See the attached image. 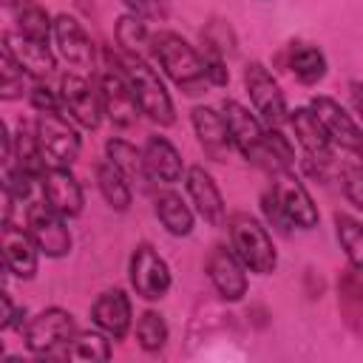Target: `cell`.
<instances>
[{
    "mask_svg": "<svg viewBox=\"0 0 363 363\" xmlns=\"http://www.w3.org/2000/svg\"><path fill=\"white\" fill-rule=\"evenodd\" d=\"M130 91H133V99L139 105V113H145L150 122L156 125H173L176 119V111H173V99L164 88V82L159 79L156 68L145 60V57H136V54H113Z\"/></svg>",
    "mask_w": 363,
    "mask_h": 363,
    "instance_id": "6da1fadb",
    "label": "cell"
},
{
    "mask_svg": "<svg viewBox=\"0 0 363 363\" xmlns=\"http://www.w3.org/2000/svg\"><path fill=\"white\" fill-rule=\"evenodd\" d=\"M150 54L184 94H199V88L207 85L201 74V54L182 34L176 31L150 34Z\"/></svg>",
    "mask_w": 363,
    "mask_h": 363,
    "instance_id": "7a4b0ae2",
    "label": "cell"
},
{
    "mask_svg": "<svg viewBox=\"0 0 363 363\" xmlns=\"http://www.w3.org/2000/svg\"><path fill=\"white\" fill-rule=\"evenodd\" d=\"M221 116H224V125H227V136H230V145L233 150H238L247 162H252L255 167L261 170H269L275 173V162L267 150V136H264V122L250 113L241 102L235 99H224L221 102Z\"/></svg>",
    "mask_w": 363,
    "mask_h": 363,
    "instance_id": "3957f363",
    "label": "cell"
},
{
    "mask_svg": "<svg viewBox=\"0 0 363 363\" xmlns=\"http://www.w3.org/2000/svg\"><path fill=\"white\" fill-rule=\"evenodd\" d=\"M230 250L238 255V261L258 272V275H269L278 267V252L272 244V235L267 233V227L247 216V213H235L230 218Z\"/></svg>",
    "mask_w": 363,
    "mask_h": 363,
    "instance_id": "277c9868",
    "label": "cell"
},
{
    "mask_svg": "<svg viewBox=\"0 0 363 363\" xmlns=\"http://www.w3.org/2000/svg\"><path fill=\"white\" fill-rule=\"evenodd\" d=\"M20 332H23L28 352H34L40 357H62V349L74 337L77 323L68 309L48 306L43 312H37L34 318H28Z\"/></svg>",
    "mask_w": 363,
    "mask_h": 363,
    "instance_id": "5b68a950",
    "label": "cell"
},
{
    "mask_svg": "<svg viewBox=\"0 0 363 363\" xmlns=\"http://www.w3.org/2000/svg\"><path fill=\"white\" fill-rule=\"evenodd\" d=\"M34 133L40 142V150L48 164L71 167L82 150V139L77 125L62 111H40L34 122Z\"/></svg>",
    "mask_w": 363,
    "mask_h": 363,
    "instance_id": "8992f818",
    "label": "cell"
},
{
    "mask_svg": "<svg viewBox=\"0 0 363 363\" xmlns=\"http://www.w3.org/2000/svg\"><path fill=\"white\" fill-rule=\"evenodd\" d=\"M96 94H99V105L102 113H108V119L116 128H130L139 116V105L133 99V91L116 62V57L111 51H105V65L99 68V82H96Z\"/></svg>",
    "mask_w": 363,
    "mask_h": 363,
    "instance_id": "52a82bcc",
    "label": "cell"
},
{
    "mask_svg": "<svg viewBox=\"0 0 363 363\" xmlns=\"http://www.w3.org/2000/svg\"><path fill=\"white\" fill-rule=\"evenodd\" d=\"M286 122L303 150V164L312 176L318 179H326V167L332 164L335 159V145L329 139V133L323 130V125L318 122V116L309 111V105L303 108H295L286 113Z\"/></svg>",
    "mask_w": 363,
    "mask_h": 363,
    "instance_id": "ba28073f",
    "label": "cell"
},
{
    "mask_svg": "<svg viewBox=\"0 0 363 363\" xmlns=\"http://www.w3.org/2000/svg\"><path fill=\"white\" fill-rule=\"evenodd\" d=\"M244 88L250 94V102H252L258 119L267 128H281L286 122L289 108H286L284 91L264 62H250L244 68Z\"/></svg>",
    "mask_w": 363,
    "mask_h": 363,
    "instance_id": "9c48e42d",
    "label": "cell"
},
{
    "mask_svg": "<svg viewBox=\"0 0 363 363\" xmlns=\"http://www.w3.org/2000/svg\"><path fill=\"white\" fill-rule=\"evenodd\" d=\"M60 111L79 128L85 130H96L102 122V105H99V94L96 88L82 77V74H62L60 77Z\"/></svg>",
    "mask_w": 363,
    "mask_h": 363,
    "instance_id": "30bf717a",
    "label": "cell"
},
{
    "mask_svg": "<svg viewBox=\"0 0 363 363\" xmlns=\"http://www.w3.org/2000/svg\"><path fill=\"white\" fill-rule=\"evenodd\" d=\"M26 230L34 238L37 250L48 258H62L71 252V230L60 213H54L43 199L26 204Z\"/></svg>",
    "mask_w": 363,
    "mask_h": 363,
    "instance_id": "8fae6325",
    "label": "cell"
},
{
    "mask_svg": "<svg viewBox=\"0 0 363 363\" xmlns=\"http://www.w3.org/2000/svg\"><path fill=\"white\" fill-rule=\"evenodd\" d=\"M128 275H130V286L139 298L145 301H159L167 295L173 278H170V267L167 261L150 247V244H136V250L130 252V264H128Z\"/></svg>",
    "mask_w": 363,
    "mask_h": 363,
    "instance_id": "7c38bea8",
    "label": "cell"
},
{
    "mask_svg": "<svg viewBox=\"0 0 363 363\" xmlns=\"http://www.w3.org/2000/svg\"><path fill=\"white\" fill-rule=\"evenodd\" d=\"M272 196H275L278 210L284 213V218H286L289 227H298V230H312V227H318V207H315L309 190L301 184V179H298L292 170L275 173Z\"/></svg>",
    "mask_w": 363,
    "mask_h": 363,
    "instance_id": "4fadbf2b",
    "label": "cell"
},
{
    "mask_svg": "<svg viewBox=\"0 0 363 363\" xmlns=\"http://www.w3.org/2000/svg\"><path fill=\"white\" fill-rule=\"evenodd\" d=\"M51 37L54 45L60 51V57L77 68V71H91L96 65V48L91 34L85 31V26L74 17V14H57L54 26H51Z\"/></svg>",
    "mask_w": 363,
    "mask_h": 363,
    "instance_id": "5bb4252c",
    "label": "cell"
},
{
    "mask_svg": "<svg viewBox=\"0 0 363 363\" xmlns=\"http://www.w3.org/2000/svg\"><path fill=\"white\" fill-rule=\"evenodd\" d=\"M40 187H43V201L60 213L62 218H77L85 207V196L82 187L77 182V176L62 167V164H45L43 176H40Z\"/></svg>",
    "mask_w": 363,
    "mask_h": 363,
    "instance_id": "9a60e30c",
    "label": "cell"
},
{
    "mask_svg": "<svg viewBox=\"0 0 363 363\" xmlns=\"http://www.w3.org/2000/svg\"><path fill=\"white\" fill-rule=\"evenodd\" d=\"M3 51L23 68V74L28 77V79H48L51 74H54V68H57V57H54V51H51V45L48 43H43V40H34V37H26V34H20L17 28H11V31H6L3 34Z\"/></svg>",
    "mask_w": 363,
    "mask_h": 363,
    "instance_id": "2e32d148",
    "label": "cell"
},
{
    "mask_svg": "<svg viewBox=\"0 0 363 363\" xmlns=\"http://www.w3.org/2000/svg\"><path fill=\"white\" fill-rule=\"evenodd\" d=\"M309 111L318 116V122H320L323 130L329 133L332 145L349 150L352 156L360 153V128H357L354 116H352L340 102H335L332 96H312Z\"/></svg>",
    "mask_w": 363,
    "mask_h": 363,
    "instance_id": "e0dca14e",
    "label": "cell"
},
{
    "mask_svg": "<svg viewBox=\"0 0 363 363\" xmlns=\"http://www.w3.org/2000/svg\"><path fill=\"white\" fill-rule=\"evenodd\" d=\"M207 275L224 301H241L247 295V267L238 261V255L230 247L216 244L210 250Z\"/></svg>",
    "mask_w": 363,
    "mask_h": 363,
    "instance_id": "ac0fdd59",
    "label": "cell"
},
{
    "mask_svg": "<svg viewBox=\"0 0 363 363\" xmlns=\"http://www.w3.org/2000/svg\"><path fill=\"white\" fill-rule=\"evenodd\" d=\"M0 250L6 255V264H9L11 275H17L23 281H31L37 275L40 250H37L34 238L28 235V230L14 227V224L0 227Z\"/></svg>",
    "mask_w": 363,
    "mask_h": 363,
    "instance_id": "d6986e66",
    "label": "cell"
},
{
    "mask_svg": "<svg viewBox=\"0 0 363 363\" xmlns=\"http://www.w3.org/2000/svg\"><path fill=\"white\" fill-rule=\"evenodd\" d=\"M184 190H187L196 213L207 224H221L224 221V199H221V190H218L216 179L204 167L193 164V167L184 170Z\"/></svg>",
    "mask_w": 363,
    "mask_h": 363,
    "instance_id": "ffe728a7",
    "label": "cell"
},
{
    "mask_svg": "<svg viewBox=\"0 0 363 363\" xmlns=\"http://www.w3.org/2000/svg\"><path fill=\"white\" fill-rule=\"evenodd\" d=\"M142 162H145L147 182L176 184L184 176V162H182L179 150L164 136H147V142L142 147Z\"/></svg>",
    "mask_w": 363,
    "mask_h": 363,
    "instance_id": "44dd1931",
    "label": "cell"
},
{
    "mask_svg": "<svg viewBox=\"0 0 363 363\" xmlns=\"http://www.w3.org/2000/svg\"><path fill=\"white\" fill-rule=\"evenodd\" d=\"M94 326L113 340H122L130 329V298L122 289H105L91 306Z\"/></svg>",
    "mask_w": 363,
    "mask_h": 363,
    "instance_id": "7402d4cb",
    "label": "cell"
},
{
    "mask_svg": "<svg viewBox=\"0 0 363 363\" xmlns=\"http://www.w3.org/2000/svg\"><path fill=\"white\" fill-rule=\"evenodd\" d=\"M193 130L199 136V145L204 147V153L216 162H224L233 150L230 136H227V125L221 111L210 108V105H199L193 108Z\"/></svg>",
    "mask_w": 363,
    "mask_h": 363,
    "instance_id": "603a6c76",
    "label": "cell"
},
{
    "mask_svg": "<svg viewBox=\"0 0 363 363\" xmlns=\"http://www.w3.org/2000/svg\"><path fill=\"white\" fill-rule=\"evenodd\" d=\"M94 173H96V187H99L105 204H108L111 210H116V213H125V210L130 207V201H133L130 182H128L108 159H102Z\"/></svg>",
    "mask_w": 363,
    "mask_h": 363,
    "instance_id": "cb8c5ba5",
    "label": "cell"
},
{
    "mask_svg": "<svg viewBox=\"0 0 363 363\" xmlns=\"http://www.w3.org/2000/svg\"><path fill=\"white\" fill-rule=\"evenodd\" d=\"M326 54L318 48V45H309V43H295L289 48V71L295 74L298 82L303 85H315L326 77Z\"/></svg>",
    "mask_w": 363,
    "mask_h": 363,
    "instance_id": "d4e9b609",
    "label": "cell"
},
{
    "mask_svg": "<svg viewBox=\"0 0 363 363\" xmlns=\"http://www.w3.org/2000/svg\"><path fill=\"white\" fill-rule=\"evenodd\" d=\"M156 218L170 235H190L193 233V210L179 193H162L156 199Z\"/></svg>",
    "mask_w": 363,
    "mask_h": 363,
    "instance_id": "484cf974",
    "label": "cell"
},
{
    "mask_svg": "<svg viewBox=\"0 0 363 363\" xmlns=\"http://www.w3.org/2000/svg\"><path fill=\"white\" fill-rule=\"evenodd\" d=\"M11 153H14L20 170H28L34 176H43L45 156H43L40 142H37V133H34V128L28 122H20L17 125V133L11 136Z\"/></svg>",
    "mask_w": 363,
    "mask_h": 363,
    "instance_id": "4316f807",
    "label": "cell"
},
{
    "mask_svg": "<svg viewBox=\"0 0 363 363\" xmlns=\"http://www.w3.org/2000/svg\"><path fill=\"white\" fill-rule=\"evenodd\" d=\"M105 159L128 179V182H147L145 173V162H142V150H136L130 142L125 139H108L105 142Z\"/></svg>",
    "mask_w": 363,
    "mask_h": 363,
    "instance_id": "83f0119b",
    "label": "cell"
},
{
    "mask_svg": "<svg viewBox=\"0 0 363 363\" xmlns=\"http://www.w3.org/2000/svg\"><path fill=\"white\" fill-rule=\"evenodd\" d=\"M11 11H14V23H17V31H20V34L34 37V40H43V43L51 40L54 17H51L37 0H23V3L14 6Z\"/></svg>",
    "mask_w": 363,
    "mask_h": 363,
    "instance_id": "f1b7e54d",
    "label": "cell"
},
{
    "mask_svg": "<svg viewBox=\"0 0 363 363\" xmlns=\"http://www.w3.org/2000/svg\"><path fill=\"white\" fill-rule=\"evenodd\" d=\"M62 357H68V360H108L111 357V337L99 329L74 332V337L62 349Z\"/></svg>",
    "mask_w": 363,
    "mask_h": 363,
    "instance_id": "f546056e",
    "label": "cell"
},
{
    "mask_svg": "<svg viewBox=\"0 0 363 363\" xmlns=\"http://www.w3.org/2000/svg\"><path fill=\"white\" fill-rule=\"evenodd\" d=\"M335 233H337L340 250L349 258V267L357 272L363 267V224L349 213H335Z\"/></svg>",
    "mask_w": 363,
    "mask_h": 363,
    "instance_id": "4dcf8cb0",
    "label": "cell"
},
{
    "mask_svg": "<svg viewBox=\"0 0 363 363\" xmlns=\"http://www.w3.org/2000/svg\"><path fill=\"white\" fill-rule=\"evenodd\" d=\"M116 43L122 45L125 54H136V57H145L150 51V31L145 26L142 17L136 14H122L116 20Z\"/></svg>",
    "mask_w": 363,
    "mask_h": 363,
    "instance_id": "1f68e13d",
    "label": "cell"
},
{
    "mask_svg": "<svg viewBox=\"0 0 363 363\" xmlns=\"http://www.w3.org/2000/svg\"><path fill=\"white\" fill-rule=\"evenodd\" d=\"M136 340H139V346L145 352H159L167 343V323H164V318L159 312H153V309L142 312L139 320H136Z\"/></svg>",
    "mask_w": 363,
    "mask_h": 363,
    "instance_id": "d6a6232c",
    "label": "cell"
},
{
    "mask_svg": "<svg viewBox=\"0 0 363 363\" xmlns=\"http://www.w3.org/2000/svg\"><path fill=\"white\" fill-rule=\"evenodd\" d=\"M23 94H28V77L23 74V68L0 48V99L3 102H14Z\"/></svg>",
    "mask_w": 363,
    "mask_h": 363,
    "instance_id": "836d02e7",
    "label": "cell"
},
{
    "mask_svg": "<svg viewBox=\"0 0 363 363\" xmlns=\"http://www.w3.org/2000/svg\"><path fill=\"white\" fill-rule=\"evenodd\" d=\"M201 74H204V82L218 85V88L230 82V71H227V62H224L221 51L207 48V51L201 54Z\"/></svg>",
    "mask_w": 363,
    "mask_h": 363,
    "instance_id": "e575fe53",
    "label": "cell"
},
{
    "mask_svg": "<svg viewBox=\"0 0 363 363\" xmlns=\"http://www.w3.org/2000/svg\"><path fill=\"white\" fill-rule=\"evenodd\" d=\"M357 159V156H354ZM346 162L343 167H340V187H343V193H346V199L360 210L363 207V193H360V184H363V173H360V164L357 162Z\"/></svg>",
    "mask_w": 363,
    "mask_h": 363,
    "instance_id": "d590c367",
    "label": "cell"
},
{
    "mask_svg": "<svg viewBox=\"0 0 363 363\" xmlns=\"http://www.w3.org/2000/svg\"><path fill=\"white\" fill-rule=\"evenodd\" d=\"M130 14L142 20H167L170 14V0H122Z\"/></svg>",
    "mask_w": 363,
    "mask_h": 363,
    "instance_id": "8d00e7d4",
    "label": "cell"
},
{
    "mask_svg": "<svg viewBox=\"0 0 363 363\" xmlns=\"http://www.w3.org/2000/svg\"><path fill=\"white\" fill-rule=\"evenodd\" d=\"M28 102L31 108L40 113V111H60V96L57 91H51L43 79H37L31 88H28Z\"/></svg>",
    "mask_w": 363,
    "mask_h": 363,
    "instance_id": "74e56055",
    "label": "cell"
},
{
    "mask_svg": "<svg viewBox=\"0 0 363 363\" xmlns=\"http://www.w3.org/2000/svg\"><path fill=\"white\" fill-rule=\"evenodd\" d=\"M261 207H264V216H267V221H269L275 230H281V233H286V230H289V224H286L284 213L278 210V201H275L272 190H267V193L261 196Z\"/></svg>",
    "mask_w": 363,
    "mask_h": 363,
    "instance_id": "f35d334b",
    "label": "cell"
},
{
    "mask_svg": "<svg viewBox=\"0 0 363 363\" xmlns=\"http://www.w3.org/2000/svg\"><path fill=\"white\" fill-rule=\"evenodd\" d=\"M11 210H14V196L6 179H0V227H6L11 221Z\"/></svg>",
    "mask_w": 363,
    "mask_h": 363,
    "instance_id": "ab89813d",
    "label": "cell"
},
{
    "mask_svg": "<svg viewBox=\"0 0 363 363\" xmlns=\"http://www.w3.org/2000/svg\"><path fill=\"white\" fill-rule=\"evenodd\" d=\"M14 312H17V306L11 303L9 292L0 286V329H9V326H11V320H14Z\"/></svg>",
    "mask_w": 363,
    "mask_h": 363,
    "instance_id": "60d3db41",
    "label": "cell"
},
{
    "mask_svg": "<svg viewBox=\"0 0 363 363\" xmlns=\"http://www.w3.org/2000/svg\"><path fill=\"white\" fill-rule=\"evenodd\" d=\"M11 159V133L6 128V122L0 119V164H6Z\"/></svg>",
    "mask_w": 363,
    "mask_h": 363,
    "instance_id": "b9f144b4",
    "label": "cell"
},
{
    "mask_svg": "<svg viewBox=\"0 0 363 363\" xmlns=\"http://www.w3.org/2000/svg\"><path fill=\"white\" fill-rule=\"evenodd\" d=\"M9 275H11V269H9V264H6V255H3V250H0V286H6Z\"/></svg>",
    "mask_w": 363,
    "mask_h": 363,
    "instance_id": "7bdbcfd3",
    "label": "cell"
},
{
    "mask_svg": "<svg viewBox=\"0 0 363 363\" xmlns=\"http://www.w3.org/2000/svg\"><path fill=\"white\" fill-rule=\"evenodd\" d=\"M20 3H23V0H0L3 9H14V6H20Z\"/></svg>",
    "mask_w": 363,
    "mask_h": 363,
    "instance_id": "ee69618b",
    "label": "cell"
},
{
    "mask_svg": "<svg viewBox=\"0 0 363 363\" xmlns=\"http://www.w3.org/2000/svg\"><path fill=\"white\" fill-rule=\"evenodd\" d=\"M3 352H6V349H3V343H0V357H3Z\"/></svg>",
    "mask_w": 363,
    "mask_h": 363,
    "instance_id": "f6af8a7d",
    "label": "cell"
}]
</instances>
